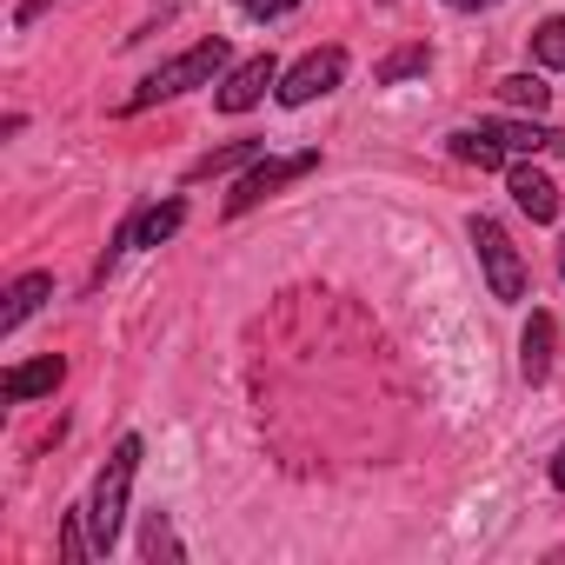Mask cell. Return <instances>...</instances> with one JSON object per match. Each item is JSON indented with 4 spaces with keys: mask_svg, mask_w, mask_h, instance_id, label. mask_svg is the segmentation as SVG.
I'll use <instances>...</instances> for the list:
<instances>
[{
    "mask_svg": "<svg viewBox=\"0 0 565 565\" xmlns=\"http://www.w3.org/2000/svg\"><path fill=\"white\" fill-rule=\"evenodd\" d=\"M472 246H479V266H486V287H492V300H525V259H519V246H512V233L499 226V220H486V213H472Z\"/></svg>",
    "mask_w": 565,
    "mask_h": 565,
    "instance_id": "3",
    "label": "cell"
},
{
    "mask_svg": "<svg viewBox=\"0 0 565 565\" xmlns=\"http://www.w3.org/2000/svg\"><path fill=\"white\" fill-rule=\"evenodd\" d=\"M347 81V47H313L307 61H294L287 74H279V107H307V100H320V94H333Z\"/></svg>",
    "mask_w": 565,
    "mask_h": 565,
    "instance_id": "5",
    "label": "cell"
},
{
    "mask_svg": "<svg viewBox=\"0 0 565 565\" xmlns=\"http://www.w3.org/2000/svg\"><path fill=\"white\" fill-rule=\"evenodd\" d=\"M239 8H246L253 21H279V14H294L300 0H239Z\"/></svg>",
    "mask_w": 565,
    "mask_h": 565,
    "instance_id": "19",
    "label": "cell"
},
{
    "mask_svg": "<svg viewBox=\"0 0 565 565\" xmlns=\"http://www.w3.org/2000/svg\"><path fill=\"white\" fill-rule=\"evenodd\" d=\"M266 87H279V61H273V54H253V61H239V67L220 81L213 107H220V114H246V107L266 100Z\"/></svg>",
    "mask_w": 565,
    "mask_h": 565,
    "instance_id": "7",
    "label": "cell"
},
{
    "mask_svg": "<svg viewBox=\"0 0 565 565\" xmlns=\"http://www.w3.org/2000/svg\"><path fill=\"white\" fill-rule=\"evenodd\" d=\"M47 294H54V273H21L14 287H8V307H0V333H21L47 307Z\"/></svg>",
    "mask_w": 565,
    "mask_h": 565,
    "instance_id": "12",
    "label": "cell"
},
{
    "mask_svg": "<svg viewBox=\"0 0 565 565\" xmlns=\"http://www.w3.org/2000/svg\"><path fill=\"white\" fill-rule=\"evenodd\" d=\"M446 8H459V14H472V8H492V0H446Z\"/></svg>",
    "mask_w": 565,
    "mask_h": 565,
    "instance_id": "22",
    "label": "cell"
},
{
    "mask_svg": "<svg viewBox=\"0 0 565 565\" xmlns=\"http://www.w3.org/2000/svg\"><path fill=\"white\" fill-rule=\"evenodd\" d=\"M253 160H266V140H233V147H213V153H200V160L186 167V186H200V180H220V173H233V167H253Z\"/></svg>",
    "mask_w": 565,
    "mask_h": 565,
    "instance_id": "13",
    "label": "cell"
},
{
    "mask_svg": "<svg viewBox=\"0 0 565 565\" xmlns=\"http://www.w3.org/2000/svg\"><path fill=\"white\" fill-rule=\"evenodd\" d=\"M186 226V200H160V206H140L134 220H120V233H114V246H107V259H100V273L127 253V246H160V239H173Z\"/></svg>",
    "mask_w": 565,
    "mask_h": 565,
    "instance_id": "6",
    "label": "cell"
},
{
    "mask_svg": "<svg viewBox=\"0 0 565 565\" xmlns=\"http://www.w3.org/2000/svg\"><path fill=\"white\" fill-rule=\"evenodd\" d=\"M505 193L519 200V213H525V220H539V226H545V220H558V186H552L539 167H505Z\"/></svg>",
    "mask_w": 565,
    "mask_h": 565,
    "instance_id": "10",
    "label": "cell"
},
{
    "mask_svg": "<svg viewBox=\"0 0 565 565\" xmlns=\"http://www.w3.org/2000/svg\"><path fill=\"white\" fill-rule=\"evenodd\" d=\"M426 61H433V54H426L419 41H406V47H393V54H386V61L373 67V81H380V87H399V81H413V74H426Z\"/></svg>",
    "mask_w": 565,
    "mask_h": 565,
    "instance_id": "14",
    "label": "cell"
},
{
    "mask_svg": "<svg viewBox=\"0 0 565 565\" xmlns=\"http://www.w3.org/2000/svg\"><path fill=\"white\" fill-rule=\"evenodd\" d=\"M140 433H127L114 452H107V466H100V479H94V499H87V532H94V552H114L120 545V525H127V499H134V472H140Z\"/></svg>",
    "mask_w": 565,
    "mask_h": 565,
    "instance_id": "1",
    "label": "cell"
},
{
    "mask_svg": "<svg viewBox=\"0 0 565 565\" xmlns=\"http://www.w3.org/2000/svg\"><path fill=\"white\" fill-rule=\"evenodd\" d=\"M558 273H565V239H558Z\"/></svg>",
    "mask_w": 565,
    "mask_h": 565,
    "instance_id": "23",
    "label": "cell"
},
{
    "mask_svg": "<svg viewBox=\"0 0 565 565\" xmlns=\"http://www.w3.org/2000/svg\"><path fill=\"white\" fill-rule=\"evenodd\" d=\"M446 147H452V160H466V167H479V173H492V167H505V153H499V140H486L479 127H466V134H452Z\"/></svg>",
    "mask_w": 565,
    "mask_h": 565,
    "instance_id": "15",
    "label": "cell"
},
{
    "mask_svg": "<svg viewBox=\"0 0 565 565\" xmlns=\"http://www.w3.org/2000/svg\"><path fill=\"white\" fill-rule=\"evenodd\" d=\"M226 74V41L213 34V41H193L180 61H167V67H153L127 100H120V114H147V107H160V100H180V94H193V87H213Z\"/></svg>",
    "mask_w": 565,
    "mask_h": 565,
    "instance_id": "2",
    "label": "cell"
},
{
    "mask_svg": "<svg viewBox=\"0 0 565 565\" xmlns=\"http://www.w3.org/2000/svg\"><path fill=\"white\" fill-rule=\"evenodd\" d=\"M61 380H67V360L47 353V360H28V366H8V380H0V399H8V406H28V399L54 393Z\"/></svg>",
    "mask_w": 565,
    "mask_h": 565,
    "instance_id": "9",
    "label": "cell"
},
{
    "mask_svg": "<svg viewBox=\"0 0 565 565\" xmlns=\"http://www.w3.org/2000/svg\"><path fill=\"white\" fill-rule=\"evenodd\" d=\"M486 140H499V153L512 160V153H565V134L558 127H545V120H486L479 127Z\"/></svg>",
    "mask_w": 565,
    "mask_h": 565,
    "instance_id": "8",
    "label": "cell"
},
{
    "mask_svg": "<svg viewBox=\"0 0 565 565\" xmlns=\"http://www.w3.org/2000/svg\"><path fill=\"white\" fill-rule=\"evenodd\" d=\"M552 353H558V320H552V313H532V327H525V340H519V373H525V386H545V380H552Z\"/></svg>",
    "mask_w": 565,
    "mask_h": 565,
    "instance_id": "11",
    "label": "cell"
},
{
    "mask_svg": "<svg viewBox=\"0 0 565 565\" xmlns=\"http://www.w3.org/2000/svg\"><path fill=\"white\" fill-rule=\"evenodd\" d=\"M47 8H54V0H21V14H14V28H34V21H41Z\"/></svg>",
    "mask_w": 565,
    "mask_h": 565,
    "instance_id": "20",
    "label": "cell"
},
{
    "mask_svg": "<svg viewBox=\"0 0 565 565\" xmlns=\"http://www.w3.org/2000/svg\"><path fill=\"white\" fill-rule=\"evenodd\" d=\"M499 100H505V107H532V114H545L552 87H545L539 74H505V81H499Z\"/></svg>",
    "mask_w": 565,
    "mask_h": 565,
    "instance_id": "17",
    "label": "cell"
},
{
    "mask_svg": "<svg viewBox=\"0 0 565 565\" xmlns=\"http://www.w3.org/2000/svg\"><path fill=\"white\" fill-rule=\"evenodd\" d=\"M532 61L552 67V74H565V14H552V21L532 28Z\"/></svg>",
    "mask_w": 565,
    "mask_h": 565,
    "instance_id": "16",
    "label": "cell"
},
{
    "mask_svg": "<svg viewBox=\"0 0 565 565\" xmlns=\"http://www.w3.org/2000/svg\"><path fill=\"white\" fill-rule=\"evenodd\" d=\"M552 486H558V492H565V446H558V452H552Z\"/></svg>",
    "mask_w": 565,
    "mask_h": 565,
    "instance_id": "21",
    "label": "cell"
},
{
    "mask_svg": "<svg viewBox=\"0 0 565 565\" xmlns=\"http://www.w3.org/2000/svg\"><path fill=\"white\" fill-rule=\"evenodd\" d=\"M140 552H147V558H186V552H180V539H173V525H167V512H147Z\"/></svg>",
    "mask_w": 565,
    "mask_h": 565,
    "instance_id": "18",
    "label": "cell"
},
{
    "mask_svg": "<svg viewBox=\"0 0 565 565\" xmlns=\"http://www.w3.org/2000/svg\"><path fill=\"white\" fill-rule=\"evenodd\" d=\"M313 167H320V153H279V160H253V167L239 173V186L226 193V220L253 213L259 200H273L279 186H294V180H307Z\"/></svg>",
    "mask_w": 565,
    "mask_h": 565,
    "instance_id": "4",
    "label": "cell"
}]
</instances>
